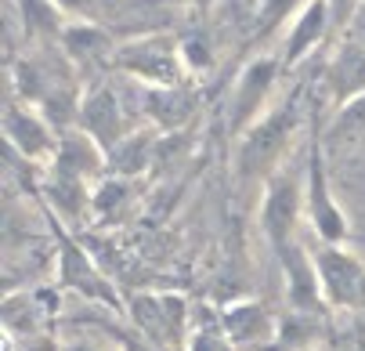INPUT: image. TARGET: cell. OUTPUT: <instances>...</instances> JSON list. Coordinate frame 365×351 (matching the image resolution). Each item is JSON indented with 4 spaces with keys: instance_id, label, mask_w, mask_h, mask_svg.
I'll list each match as a JSON object with an SVG mask.
<instances>
[{
    "instance_id": "cell-2",
    "label": "cell",
    "mask_w": 365,
    "mask_h": 351,
    "mask_svg": "<svg viewBox=\"0 0 365 351\" xmlns=\"http://www.w3.org/2000/svg\"><path fill=\"white\" fill-rule=\"evenodd\" d=\"M113 66L141 87H181L188 80L185 62H181V44L167 33H152V36L116 44Z\"/></svg>"
},
{
    "instance_id": "cell-12",
    "label": "cell",
    "mask_w": 365,
    "mask_h": 351,
    "mask_svg": "<svg viewBox=\"0 0 365 351\" xmlns=\"http://www.w3.org/2000/svg\"><path fill=\"white\" fill-rule=\"evenodd\" d=\"M47 171L98 185L101 178L109 174V153L91 134H83L80 127H73V131H66L58 138V153H55V160L47 163Z\"/></svg>"
},
{
    "instance_id": "cell-25",
    "label": "cell",
    "mask_w": 365,
    "mask_h": 351,
    "mask_svg": "<svg viewBox=\"0 0 365 351\" xmlns=\"http://www.w3.org/2000/svg\"><path fill=\"white\" fill-rule=\"evenodd\" d=\"M185 351H239L228 333L221 330V322H210V326H195L185 340Z\"/></svg>"
},
{
    "instance_id": "cell-1",
    "label": "cell",
    "mask_w": 365,
    "mask_h": 351,
    "mask_svg": "<svg viewBox=\"0 0 365 351\" xmlns=\"http://www.w3.org/2000/svg\"><path fill=\"white\" fill-rule=\"evenodd\" d=\"M300 127H304L300 94H289L282 102H275L253 127H246L235 138V178L242 185L264 188V181L286 167L293 138Z\"/></svg>"
},
{
    "instance_id": "cell-4",
    "label": "cell",
    "mask_w": 365,
    "mask_h": 351,
    "mask_svg": "<svg viewBox=\"0 0 365 351\" xmlns=\"http://www.w3.org/2000/svg\"><path fill=\"white\" fill-rule=\"evenodd\" d=\"M300 218H304V174H297L286 163L260 188V228H264V239L275 254L297 243Z\"/></svg>"
},
{
    "instance_id": "cell-14",
    "label": "cell",
    "mask_w": 365,
    "mask_h": 351,
    "mask_svg": "<svg viewBox=\"0 0 365 351\" xmlns=\"http://www.w3.org/2000/svg\"><path fill=\"white\" fill-rule=\"evenodd\" d=\"M217 319H221V330L228 333V340L239 351L264 347L279 337V322L268 315L264 305H257V300H232V305L221 308Z\"/></svg>"
},
{
    "instance_id": "cell-26",
    "label": "cell",
    "mask_w": 365,
    "mask_h": 351,
    "mask_svg": "<svg viewBox=\"0 0 365 351\" xmlns=\"http://www.w3.org/2000/svg\"><path fill=\"white\" fill-rule=\"evenodd\" d=\"M329 15H333V29H347V22H354L361 0H326Z\"/></svg>"
},
{
    "instance_id": "cell-7",
    "label": "cell",
    "mask_w": 365,
    "mask_h": 351,
    "mask_svg": "<svg viewBox=\"0 0 365 351\" xmlns=\"http://www.w3.org/2000/svg\"><path fill=\"white\" fill-rule=\"evenodd\" d=\"M83 134H91L101 148H116L130 131L134 123L127 120V106H123V94L116 91V83L101 80V83H91L80 98V123H76Z\"/></svg>"
},
{
    "instance_id": "cell-16",
    "label": "cell",
    "mask_w": 365,
    "mask_h": 351,
    "mask_svg": "<svg viewBox=\"0 0 365 351\" xmlns=\"http://www.w3.org/2000/svg\"><path fill=\"white\" fill-rule=\"evenodd\" d=\"M333 29V15H329V4L326 0H311V4L289 22V33L282 40V66H297L300 58H307L315 47L326 40V33Z\"/></svg>"
},
{
    "instance_id": "cell-8",
    "label": "cell",
    "mask_w": 365,
    "mask_h": 351,
    "mask_svg": "<svg viewBox=\"0 0 365 351\" xmlns=\"http://www.w3.org/2000/svg\"><path fill=\"white\" fill-rule=\"evenodd\" d=\"M4 138L26 163H51L58 153L62 134L36 106L11 98L8 109H4Z\"/></svg>"
},
{
    "instance_id": "cell-19",
    "label": "cell",
    "mask_w": 365,
    "mask_h": 351,
    "mask_svg": "<svg viewBox=\"0 0 365 351\" xmlns=\"http://www.w3.org/2000/svg\"><path fill=\"white\" fill-rule=\"evenodd\" d=\"M19 19L26 29V40L33 47H51L62 40V29L69 26V19L58 11L55 0H19Z\"/></svg>"
},
{
    "instance_id": "cell-21",
    "label": "cell",
    "mask_w": 365,
    "mask_h": 351,
    "mask_svg": "<svg viewBox=\"0 0 365 351\" xmlns=\"http://www.w3.org/2000/svg\"><path fill=\"white\" fill-rule=\"evenodd\" d=\"M127 203H130V181L116 178V174H106L94 185V195H91V221L116 225Z\"/></svg>"
},
{
    "instance_id": "cell-22",
    "label": "cell",
    "mask_w": 365,
    "mask_h": 351,
    "mask_svg": "<svg viewBox=\"0 0 365 351\" xmlns=\"http://www.w3.org/2000/svg\"><path fill=\"white\" fill-rule=\"evenodd\" d=\"M307 4H311V0H260V4H257V36H275Z\"/></svg>"
},
{
    "instance_id": "cell-27",
    "label": "cell",
    "mask_w": 365,
    "mask_h": 351,
    "mask_svg": "<svg viewBox=\"0 0 365 351\" xmlns=\"http://www.w3.org/2000/svg\"><path fill=\"white\" fill-rule=\"evenodd\" d=\"M55 4H58V11H62L69 22H80V19H87V11H91L94 0H55Z\"/></svg>"
},
{
    "instance_id": "cell-18",
    "label": "cell",
    "mask_w": 365,
    "mask_h": 351,
    "mask_svg": "<svg viewBox=\"0 0 365 351\" xmlns=\"http://www.w3.org/2000/svg\"><path fill=\"white\" fill-rule=\"evenodd\" d=\"M58 47L66 51V58H69L73 66H87V62H109V66H113V58H116L113 36L101 29V26L87 22V19L69 22V26L62 29Z\"/></svg>"
},
{
    "instance_id": "cell-3",
    "label": "cell",
    "mask_w": 365,
    "mask_h": 351,
    "mask_svg": "<svg viewBox=\"0 0 365 351\" xmlns=\"http://www.w3.org/2000/svg\"><path fill=\"white\" fill-rule=\"evenodd\" d=\"M304 218L315 232L319 243H347V214L340 210L333 185H329V171H326V148L319 145V138H311L307 145V163H304Z\"/></svg>"
},
{
    "instance_id": "cell-29",
    "label": "cell",
    "mask_w": 365,
    "mask_h": 351,
    "mask_svg": "<svg viewBox=\"0 0 365 351\" xmlns=\"http://www.w3.org/2000/svg\"><path fill=\"white\" fill-rule=\"evenodd\" d=\"M170 4H178V8H202V4H210V0H170Z\"/></svg>"
},
{
    "instance_id": "cell-10",
    "label": "cell",
    "mask_w": 365,
    "mask_h": 351,
    "mask_svg": "<svg viewBox=\"0 0 365 351\" xmlns=\"http://www.w3.org/2000/svg\"><path fill=\"white\" fill-rule=\"evenodd\" d=\"M130 315L145 330L148 340H155L167 351H174V344H181V337H185L188 308L174 293H134L130 297ZM181 351H185V344H181Z\"/></svg>"
},
{
    "instance_id": "cell-20",
    "label": "cell",
    "mask_w": 365,
    "mask_h": 351,
    "mask_svg": "<svg viewBox=\"0 0 365 351\" xmlns=\"http://www.w3.org/2000/svg\"><path fill=\"white\" fill-rule=\"evenodd\" d=\"M155 160V131L134 127L116 148H109V174L116 178H141Z\"/></svg>"
},
{
    "instance_id": "cell-23",
    "label": "cell",
    "mask_w": 365,
    "mask_h": 351,
    "mask_svg": "<svg viewBox=\"0 0 365 351\" xmlns=\"http://www.w3.org/2000/svg\"><path fill=\"white\" fill-rule=\"evenodd\" d=\"M178 44H181V62H185L188 76H202L214 66V51H210V40L206 36H185Z\"/></svg>"
},
{
    "instance_id": "cell-13",
    "label": "cell",
    "mask_w": 365,
    "mask_h": 351,
    "mask_svg": "<svg viewBox=\"0 0 365 351\" xmlns=\"http://www.w3.org/2000/svg\"><path fill=\"white\" fill-rule=\"evenodd\" d=\"M40 195H43L47 214L55 218L58 225H66L69 232L80 228L83 221H91V195H94V185L91 181L47 171L43 181H40Z\"/></svg>"
},
{
    "instance_id": "cell-17",
    "label": "cell",
    "mask_w": 365,
    "mask_h": 351,
    "mask_svg": "<svg viewBox=\"0 0 365 351\" xmlns=\"http://www.w3.org/2000/svg\"><path fill=\"white\" fill-rule=\"evenodd\" d=\"M326 87L333 91L336 109L365 94V44L344 40L336 47V55L329 58V69H326Z\"/></svg>"
},
{
    "instance_id": "cell-11",
    "label": "cell",
    "mask_w": 365,
    "mask_h": 351,
    "mask_svg": "<svg viewBox=\"0 0 365 351\" xmlns=\"http://www.w3.org/2000/svg\"><path fill=\"white\" fill-rule=\"evenodd\" d=\"M279 265H282V279H286V297L289 308L297 315H315L326 308L322 300V283H319V268H315V254L300 243H289L286 250H279Z\"/></svg>"
},
{
    "instance_id": "cell-15",
    "label": "cell",
    "mask_w": 365,
    "mask_h": 351,
    "mask_svg": "<svg viewBox=\"0 0 365 351\" xmlns=\"http://www.w3.org/2000/svg\"><path fill=\"white\" fill-rule=\"evenodd\" d=\"M138 106L145 113V120L152 123V131H181L192 113H195V94L181 83V87H141L138 83Z\"/></svg>"
},
{
    "instance_id": "cell-28",
    "label": "cell",
    "mask_w": 365,
    "mask_h": 351,
    "mask_svg": "<svg viewBox=\"0 0 365 351\" xmlns=\"http://www.w3.org/2000/svg\"><path fill=\"white\" fill-rule=\"evenodd\" d=\"M58 351H109V347H98V344H91V340H69V344H62Z\"/></svg>"
},
{
    "instance_id": "cell-5",
    "label": "cell",
    "mask_w": 365,
    "mask_h": 351,
    "mask_svg": "<svg viewBox=\"0 0 365 351\" xmlns=\"http://www.w3.org/2000/svg\"><path fill=\"white\" fill-rule=\"evenodd\" d=\"M311 254H315V268H319L326 308H333V312L365 308V261L354 258L344 243L340 246L319 243Z\"/></svg>"
},
{
    "instance_id": "cell-6",
    "label": "cell",
    "mask_w": 365,
    "mask_h": 351,
    "mask_svg": "<svg viewBox=\"0 0 365 351\" xmlns=\"http://www.w3.org/2000/svg\"><path fill=\"white\" fill-rule=\"evenodd\" d=\"M279 73H282L279 55H257L242 66L232 87V102H228V131L235 138L272 109V91L279 83Z\"/></svg>"
},
{
    "instance_id": "cell-9",
    "label": "cell",
    "mask_w": 365,
    "mask_h": 351,
    "mask_svg": "<svg viewBox=\"0 0 365 351\" xmlns=\"http://www.w3.org/2000/svg\"><path fill=\"white\" fill-rule=\"evenodd\" d=\"M51 228L58 235V286L76 290L80 297L101 300L109 308H120V297L113 293V283L98 272V265L87 258V250L76 243V235H69V228L58 225L55 218H51Z\"/></svg>"
},
{
    "instance_id": "cell-24",
    "label": "cell",
    "mask_w": 365,
    "mask_h": 351,
    "mask_svg": "<svg viewBox=\"0 0 365 351\" xmlns=\"http://www.w3.org/2000/svg\"><path fill=\"white\" fill-rule=\"evenodd\" d=\"M361 131H365V94L336 109V120L329 123V138H344V134L354 138V134H361Z\"/></svg>"
}]
</instances>
